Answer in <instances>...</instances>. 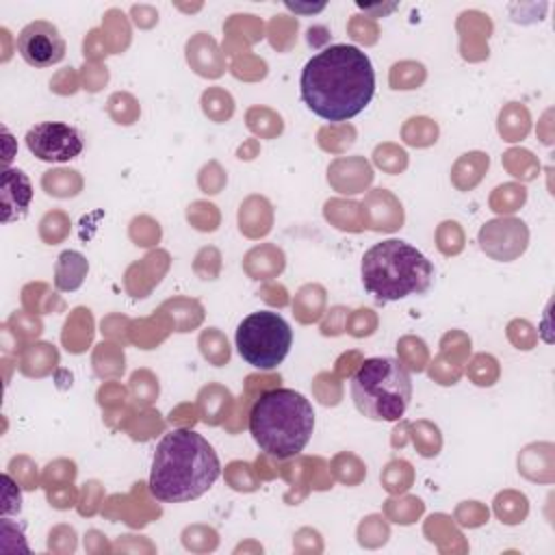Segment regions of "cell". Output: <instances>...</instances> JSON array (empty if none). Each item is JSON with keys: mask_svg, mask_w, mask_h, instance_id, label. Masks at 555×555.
I'll return each instance as SVG.
<instances>
[{"mask_svg": "<svg viewBox=\"0 0 555 555\" xmlns=\"http://www.w3.org/2000/svg\"><path fill=\"white\" fill-rule=\"evenodd\" d=\"M360 275L364 291L377 301H399L431 286L434 264L414 245L388 238L364 251Z\"/></svg>", "mask_w": 555, "mask_h": 555, "instance_id": "cell-4", "label": "cell"}, {"mask_svg": "<svg viewBox=\"0 0 555 555\" xmlns=\"http://www.w3.org/2000/svg\"><path fill=\"white\" fill-rule=\"evenodd\" d=\"M26 147L46 163H67L85 150V139L78 128L63 121H41L26 132Z\"/></svg>", "mask_w": 555, "mask_h": 555, "instance_id": "cell-7", "label": "cell"}, {"mask_svg": "<svg viewBox=\"0 0 555 555\" xmlns=\"http://www.w3.org/2000/svg\"><path fill=\"white\" fill-rule=\"evenodd\" d=\"M221 464L208 440L193 429H173L156 444L150 492L163 503L193 501L219 479Z\"/></svg>", "mask_w": 555, "mask_h": 555, "instance_id": "cell-2", "label": "cell"}, {"mask_svg": "<svg viewBox=\"0 0 555 555\" xmlns=\"http://www.w3.org/2000/svg\"><path fill=\"white\" fill-rule=\"evenodd\" d=\"M301 100L325 121L360 115L375 93V69L366 52L351 43H334L312 54L299 76Z\"/></svg>", "mask_w": 555, "mask_h": 555, "instance_id": "cell-1", "label": "cell"}, {"mask_svg": "<svg viewBox=\"0 0 555 555\" xmlns=\"http://www.w3.org/2000/svg\"><path fill=\"white\" fill-rule=\"evenodd\" d=\"M351 399L366 418L397 421L412 399L410 373L395 358H369L351 377Z\"/></svg>", "mask_w": 555, "mask_h": 555, "instance_id": "cell-5", "label": "cell"}, {"mask_svg": "<svg viewBox=\"0 0 555 555\" xmlns=\"http://www.w3.org/2000/svg\"><path fill=\"white\" fill-rule=\"evenodd\" d=\"M65 39L52 22L35 20L17 35V52L33 67H50L63 61Z\"/></svg>", "mask_w": 555, "mask_h": 555, "instance_id": "cell-8", "label": "cell"}, {"mask_svg": "<svg viewBox=\"0 0 555 555\" xmlns=\"http://www.w3.org/2000/svg\"><path fill=\"white\" fill-rule=\"evenodd\" d=\"M291 343V325L273 310L251 312L236 327L238 356L256 369H275L288 356Z\"/></svg>", "mask_w": 555, "mask_h": 555, "instance_id": "cell-6", "label": "cell"}, {"mask_svg": "<svg viewBox=\"0 0 555 555\" xmlns=\"http://www.w3.org/2000/svg\"><path fill=\"white\" fill-rule=\"evenodd\" d=\"M314 429L312 403L293 388H273L256 399L249 412V434L271 457H295Z\"/></svg>", "mask_w": 555, "mask_h": 555, "instance_id": "cell-3", "label": "cell"}, {"mask_svg": "<svg viewBox=\"0 0 555 555\" xmlns=\"http://www.w3.org/2000/svg\"><path fill=\"white\" fill-rule=\"evenodd\" d=\"M2 221L11 223L26 217L33 202V186L22 169H4L0 180Z\"/></svg>", "mask_w": 555, "mask_h": 555, "instance_id": "cell-9", "label": "cell"}]
</instances>
